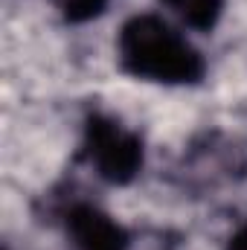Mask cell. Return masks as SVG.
<instances>
[{
    "mask_svg": "<svg viewBox=\"0 0 247 250\" xmlns=\"http://www.w3.org/2000/svg\"><path fill=\"white\" fill-rule=\"evenodd\" d=\"M120 59L128 73L166 84L195 82L204 70L192 44L154 15H137L123 26Z\"/></svg>",
    "mask_w": 247,
    "mask_h": 250,
    "instance_id": "cell-1",
    "label": "cell"
},
{
    "mask_svg": "<svg viewBox=\"0 0 247 250\" xmlns=\"http://www.w3.org/2000/svg\"><path fill=\"white\" fill-rule=\"evenodd\" d=\"M87 154L96 172L111 184L131 181L143 163L140 140L131 131H125L120 123L102 120V117H93L87 125Z\"/></svg>",
    "mask_w": 247,
    "mask_h": 250,
    "instance_id": "cell-2",
    "label": "cell"
},
{
    "mask_svg": "<svg viewBox=\"0 0 247 250\" xmlns=\"http://www.w3.org/2000/svg\"><path fill=\"white\" fill-rule=\"evenodd\" d=\"M67 230L76 250H125L128 245L123 227L93 207H76L67 218Z\"/></svg>",
    "mask_w": 247,
    "mask_h": 250,
    "instance_id": "cell-3",
    "label": "cell"
},
{
    "mask_svg": "<svg viewBox=\"0 0 247 250\" xmlns=\"http://www.w3.org/2000/svg\"><path fill=\"white\" fill-rule=\"evenodd\" d=\"M163 3L195 29H212L224 6V0H163Z\"/></svg>",
    "mask_w": 247,
    "mask_h": 250,
    "instance_id": "cell-4",
    "label": "cell"
},
{
    "mask_svg": "<svg viewBox=\"0 0 247 250\" xmlns=\"http://www.w3.org/2000/svg\"><path fill=\"white\" fill-rule=\"evenodd\" d=\"M105 3L108 0H56V6L70 21H90L105 9Z\"/></svg>",
    "mask_w": 247,
    "mask_h": 250,
    "instance_id": "cell-5",
    "label": "cell"
},
{
    "mask_svg": "<svg viewBox=\"0 0 247 250\" xmlns=\"http://www.w3.org/2000/svg\"><path fill=\"white\" fill-rule=\"evenodd\" d=\"M230 250H247V230H242V233H239V236L233 239Z\"/></svg>",
    "mask_w": 247,
    "mask_h": 250,
    "instance_id": "cell-6",
    "label": "cell"
}]
</instances>
